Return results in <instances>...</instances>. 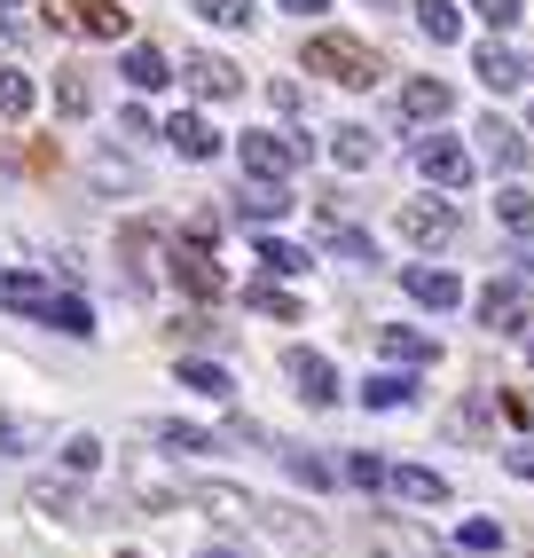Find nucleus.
Here are the masks:
<instances>
[{"instance_id": "2eb2a0df", "label": "nucleus", "mask_w": 534, "mask_h": 558, "mask_svg": "<svg viewBox=\"0 0 534 558\" xmlns=\"http://www.w3.org/2000/svg\"><path fill=\"white\" fill-rule=\"evenodd\" d=\"M472 71H480L487 95H511V87L526 80V56H511L503 40H487V48H472Z\"/></svg>"}, {"instance_id": "603ef678", "label": "nucleus", "mask_w": 534, "mask_h": 558, "mask_svg": "<svg viewBox=\"0 0 534 558\" xmlns=\"http://www.w3.org/2000/svg\"><path fill=\"white\" fill-rule=\"evenodd\" d=\"M377 9H386V0H377Z\"/></svg>"}, {"instance_id": "cd10ccee", "label": "nucleus", "mask_w": 534, "mask_h": 558, "mask_svg": "<svg viewBox=\"0 0 534 558\" xmlns=\"http://www.w3.org/2000/svg\"><path fill=\"white\" fill-rule=\"evenodd\" d=\"M362 401H369V409H409L416 386L401 378V369H377V378H362Z\"/></svg>"}, {"instance_id": "9b49d317", "label": "nucleus", "mask_w": 534, "mask_h": 558, "mask_svg": "<svg viewBox=\"0 0 534 558\" xmlns=\"http://www.w3.org/2000/svg\"><path fill=\"white\" fill-rule=\"evenodd\" d=\"M259 535L267 543H291V550H330L323 519H307L299 504H259Z\"/></svg>"}, {"instance_id": "37998d69", "label": "nucleus", "mask_w": 534, "mask_h": 558, "mask_svg": "<svg viewBox=\"0 0 534 558\" xmlns=\"http://www.w3.org/2000/svg\"><path fill=\"white\" fill-rule=\"evenodd\" d=\"M283 16H323V0H276Z\"/></svg>"}, {"instance_id": "de8ad7c7", "label": "nucleus", "mask_w": 534, "mask_h": 558, "mask_svg": "<svg viewBox=\"0 0 534 558\" xmlns=\"http://www.w3.org/2000/svg\"><path fill=\"white\" fill-rule=\"evenodd\" d=\"M526 362H534V339H526Z\"/></svg>"}, {"instance_id": "b1692460", "label": "nucleus", "mask_w": 534, "mask_h": 558, "mask_svg": "<svg viewBox=\"0 0 534 558\" xmlns=\"http://www.w3.org/2000/svg\"><path fill=\"white\" fill-rule=\"evenodd\" d=\"M330 166H347V173L377 166V134H369V126H338V134H330Z\"/></svg>"}, {"instance_id": "8fccbe9b", "label": "nucleus", "mask_w": 534, "mask_h": 558, "mask_svg": "<svg viewBox=\"0 0 534 558\" xmlns=\"http://www.w3.org/2000/svg\"><path fill=\"white\" fill-rule=\"evenodd\" d=\"M472 558H495V550H472Z\"/></svg>"}, {"instance_id": "0eeeda50", "label": "nucleus", "mask_w": 534, "mask_h": 558, "mask_svg": "<svg viewBox=\"0 0 534 558\" xmlns=\"http://www.w3.org/2000/svg\"><path fill=\"white\" fill-rule=\"evenodd\" d=\"M283 378L299 386L307 409H338V362L315 354V347H283Z\"/></svg>"}, {"instance_id": "79ce46f5", "label": "nucleus", "mask_w": 534, "mask_h": 558, "mask_svg": "<svg viewBox=\"0 0 534 558\" xmlns=\"http://www.w3.org/2000/svg\"><path fill=\"white\" fill-rule=\"evenodd\" d=\"M503 464H511V480H534V440H519V449H503Z\"/></svg>"}, {"instance_id": "aec40b11", "label": "nucleus", "mask_w": 534, "mask_h": 558, "mask_svg": "<svg viewBox=\"0 0 534 558\" xmlns=\"http://www.w3.org/2000/svg\"><path fill=\"white\" fill-rule=\"evenodd\" d=\"M166 142H173L181 158H197V166H205V158L220 150V134H213V126L197 119V110H181V119H166Z\"/></svg>"}, {"instance_id": "5701e85b", "label": "nucleus", "mask_w": 534, "mask_h": 558, "mask_svg": "<svg viewBox=\"0 0 534 558\" xmlns=\"http://www.w3.org/2000/svg\"><path fill=\"white\" fill-rule=\"evenodd\" d=\"M472 134H480V158H487V166H503V173L519 166V126H511V119H480Z\"/></svg>"}, {"instance_id": "3c124183", "label": "nucleus", "mask_w": 534, "mask_h": 558, "mask_svg": "<svg viewBox=\"0 0 534 558\" xmlns=\"http://www.w3.org/2000/svg\"><path fill=\"white\" fill-rule=\"evenodd\" d=\"M0 9H16V0H0Z\"/></svg>"}, {"instance_id": "9d476101", "label": "nucleus", "mask_w": 534, "mask_h": 558, "mask_svg": "<svg viewBox=\"0 0 534 558\" xmlns=\"http://www.w3.org/2000/svg\"><path fill=\"white\" fill-rule=\"evenodd\" d=\"M480 323H487V330H526V323H534V283H526V276L487 283V291H480Z\"/></svg>"}, {"instance_id": "c756f323", "label": "nucleus", "mask_w": 534, "mask_h": 558, "mask_svg": "<svg viewBox=\"0 0 534 558\" xmlns=\"http://www.w3.org/2000/svg\"><path fill=\"white\" fill-rule=\"evenodd\" d=\"M377 347H386L393 362H433L440 347L425 339V330H401V323H386V330H377Z\"/></svg>"}, {"instance_id": "6ab92c4d", "label": "nucleus", "mask_w": 534, "mask_h": 558, "mask_svg": "<svg viewBox=\"0 0 534 558\" xmlns=\"http://www.w3.org/2000/svg\"><path fill=\"white\" fill-rule=\"evenodd\" d=\"M416 9V32H425L433 48H456L464 40V16H456V0H409Z\"/></svg>"}, {"instance_id": "a19ab883", "label": "nucleus", "mask_w": 534, "mask_h": 558, "mask_svg": "<svg viewBox=\"0 0 534 558\" xmlns=\"http://www.w3.org/2000/svg\"><path fill=\"white\" fill-rule=\"evenodd\" d=\"M503 535H495V519H464V550H495Z\"/></svg>"}, {"instance_id": "ea45409f", "label": "nucleus", "mask_w": 534, "mask_h": 558, "mask_svg": "<svg viewBox=\"0 0 534 558\" xmlns=\"http://www.w3.org/2000/svg\"><path fill=\"white\" fill-rule=\"evenodd\" d=\"M480 9V24H495V32H511L519 16H526V0H472Z\"/></svg>"}, {"instance_id": "a878e982", "label": "nucleus", "mask_w": 534, "mask_h": 558, "mask_svg": "<svg viewBox=\"0 0 534 558\" xmlns=\"http://www.w3.org/2000/svg\"><path fill=\"white\" fill-rule=\"evenodd\" d=\"M244 307L252 315H276V323H299V300L276 283V276H259V283H244Z\"/></svg>"}, {"instance_id": "864d4df0", "label": "nucleus", "mask_w": 534, "mask_h": 558, "mask_svg": "<svg viewBox=\"0 0 534 558\" xmlns=\"http://www.w3.org/2000/svg\"><path fill=\"white\" fill-rule=\"evenodd\" d=\"M526 119H534V110H526Z\"/></svg>"}, {"instance_id": "20e7f679", "label": "nucleus", "mask_w": 534, "mask_h": 558, "mask_svg": "<svg viewBox=\"0 0 534 558\" xmlns=\"http://www.w3.org/2000/svg\"><path fill=\"white\" fill-rule=\"evenodd\" d=\"M409 158H416V173H425V181H440V190H472V166H480L456 134H416Z\"/></svg>"}, {"instance_id": "f3484780", "label": "nucleus", "mask_w": 534, "mask_h": 558, "mask_svg": "<svg viewBox=\"0 0 534 558\" xmlns=\"http://www.w3.org/2000/svg\"><path fill=\"white\" fill-rule=\"evenodd\" d=\"M32 504H40L48 519H63V527H95V519H102V511H95L87 496H71L63 480H40V488H32Z\"/></svg>"}, {"instance_id": "f8f14e48", "label": "nucleus", "mask_w": 534, "mask_h": 558, "mask_svg": "<svg viewBox=\"0 0 534 558\" xmlns=\"http://www.w3.org/2000/svg\"><path fill=\"white\" fill-rule=\"evenodd\" d=\"M448 80H401V102H393V119L401 126H433V119H448Z\"/></svg>"}, {"instance_id": "e433bc0d", "label": "nucleus", "mask_w": 534, "mask_h": 558, "mask_svg": "<svg viewBox=\"0 0 534 558\" xmlns=\"http://www.w3.org/2000/svg\"><path fill=\"white\" fill-rule=\"evenodd\" d=\"M95 181H102V190H126V197H134V190H142V173H134V166H126V158H110V150H102V158H95Z\"/></svg>"}, {"instance_id": "58836bf2", "label": "nucleus", "mask_w": 534, "mask_h": 558, "mask_svg": "<svg viewBox=\"0 0 534 558\" xmlns=\"http://www.w3.org/2000/svg\"><path fill=\"white\" fill-rule=\"evenodd\" d=\"M63 464H71V472H95V464H102V440H95V433H71V440H63Z\"/></svg>"}, {"instance_id": "72a5a7b5", "label": "nucleus", "mask_w": 534, "mask_h": 558, "mask_svg": "<svg viewBox=\"0 0 534 558\" xmlns=\"http://www.w3.org/2000/svg\"><path fill=\"white\" fill-rule=\"evenodd\" d=\"M56 110H63V119H87V110H95L87 71H63V80H56Z\"/></svg>"}, {"instance_id": "49530a36", "label": "nucleus", "mask_w": 534, "mask_h": 558, "mask_svg": "<svg viewBox=\"0 0 534 558\" xmlns=\"http://www.w3.org/2000/svg\"><path fill=\"white\" fill-rule=\"evenodd\" d=\"M526 276H534V252H526Z\"/></svg>"}, {"instance_id": "412c9836", "label": "nucleus", "mask_w": 534, "mask_h": 558, "mask_svg": "<svg viewBox=\"0 0 534 558\" xmlns=\"http://www.w3.org/2000/svg\"><path fill=\"white\" fill-rule=\"evenodd\" d=\"M149 440H166L173 457H213V449H220L205 425H181V417H158V425H149Z\"/></svg>"}, {"instance_id": "393cba45", "label": "nucleus", "mask_w": 534, "mask_h": 558, "mask_svg": "<svg viewBox=\"0 0 534 558\" xmlns=\"http://www.w3.org/2000/svg\"><path fill=\"white\" fill-rule=\"evenodd\" d=\"M173 378H181L189 393H205V401H236V378H228V369H220V362H181V369H173Z\"/></svg>"}, {"instance_id": "4468645a", "label": "nucleus", "mask_w": 534, "mask_h": 558, "mask_svg": "<svg viewBox=\"0 0 534 558\" xmlns=\"http://www.w3.org/2000/svg\"><path fill=\"white\" fill-rule=\"evenodd\" d=\"M401 291L416 307H433V315H448V307H464V283H456L448 268H401Z\"/></svg>"}, {"instance_id": "dca6fc26", "label": "nucleus", "mask_w": 534, "mask_h": 558, "mask_svg": "<svg viewBox=\"0 0 534 558\" xmlns=\"http://www.w3.org/2000/svg\"><path fill=\"white\" fill-rule=\"evenodd\" d=\"M189 504L213 511V519H259V496H244L236 480H197V488H189Z\"/></svg>"}, {"instance_id": "c9c22d12", "label": "nucleus", "mask_w": 534, "mask_h": 558, "mask_svg": "<svg viewBox=\"0 0 534 558\" xmlns=\"http://www.w3.org/2000/svg\"><path fill=\"white\" fill-rule=\"evenodd\" d=\"M347 480H354V488H393V464L362 449V457H347Z\"/></svg>"}, {"instance_id": "2f4dec72", "label": "nucleus", "mask_w": 534, "mask_h": 558, "mask_svg": "<svg viewBox=\"0 0 534 558\" xmlns=\"http://www.w3.org/2000/svg\"><path fill=\"white\" fill-rule=\"evenodd\" d=\"M32 102H40V87H32L16 63H0V119H24Z\"/></svg>"}, {"instance_id": "09e8293b", "label": "nucleus", "mask_w": 534, "mask_h": 558, "mask_svg": "<svg viewBox=\"0 0 534 558\" xmlns=\"http://www.w3.org/2000/svg\"><path fill=\"white\" fill-rule=\"evenodd\" d=\"M119 558H142V550H119Z\"/></svg>"}, {"instance_id": "39448f33", "label": "nucleus", "mask_w": 534, "mask_h": 558, "mask_svg": "<svg viewBox=\"0 0 534 558\" xmlns=\"http://www.w3.org/2000/svg\"><path fill=\"white\" fill-rule=\"evenodd\" d=\"M48 24L80 32V40H126V32H134V16L110 9V0H48Z\"/></svg>"}, {"instance_id": "f704fd0d", "label": "nucleus", "mask_w": 534, "mask_h": 558, "mask_svg": "<svg viewBox=\"0 0 534 558\" xmlns=\"http://www.w3.org/2000/svg\"><path fill=\"white\" fill-rule=\"evenodd\" d=\"M495 213H503V229H511V236H534V197L519 190V181H511L503 197H495Z\"/></svg>"}, {"instance_id": "c85d7f7f", "label": "nucleus", "mask_w": 534, "mask_h": 558, "mask_svg": "<svg viewBox=\"0 0 534 558\" xmlns=\"http://www.w3.org/2000/svg\"><path fill=\"white\" fill-rule=\"evenodd\" d=\"M323 244H330L338 259H354V268H369V259H377V244H369L362 229H338V213H323Z\"/></svg>"}, {"instance_id": "a211bd4d", "label": "nucleus", "mask_w": 534, "mask_h": 558, "mask_svg": "<svg viewBox=\"0 0 534 558\" xmlns=\"http://www.w3.org/2000/svg\"><path fill=\"white\" fill-rule=\"evenodd\" d=\"M276 457H283V472L299 480V488H338V464L315 457V449H299V440H276Z\"/></svg>"}, {"instance_id": "423d86ee", "label": "nucleus", "mask_w": 534, "mask_h": 558, "mask_svg": "<svg viewBox=\"0 0 534 558\" xmlns=\"http://www.w3.org/2000/svg\"><path fill=\"white\" fill-rule=\"evenodd\" d=\"M166 276L189 291V300H220V291H228V276H220V259H213L205 236H181V244L166 252Z\"/></svg>"}, {"instance_id": "4be33fe9", "label": "nucleus", "mask_w": 534, "mask_h": 558, "mask_svg": "<svg viewBox=\"0 0 534 558\" xmlns=\"http://www.w3.org/2000/svg\"><path fill=\"white\" fill-rule=\"evenodd\" d=\"M393 496L401 504H448V480L425 472V464H393Z\"/></svg>"}, {"instance_id": "ddd939ff", "label": "nucleus", "mask_w": 534, "mask_h": 558, "mask_svg": "<svg viewBox=\"0 0 534 558\" xmlns=\"http://www.w3.org/2000/svg\"><path fill=\"white\" fill-rule=\"evenodd\" d=\"M181 71H189V87H197L205 102H236V95H244V71L228 63V56H189Z\"/></svg>"}, {"instance_id": "4c0bfd02", "label": "nucleus", "mask_w": 534, "mask_h": 558, "mask_svg": "<svg viewBox=\"0 0 534 558\" xmlns=\"http://www.w3.org/2000/svg\"><path fill=\"white\" fill-rule=\"evenodd\" d=\"M197 16H205V24H228V32H236V24H252V0H197Z\"/></svg>"}, {"instance_id": "1a4fd4ad", "label": "nucleus", "mask_w": 534, "mask_h": 558, "mask_svg": "<svg viewBox=\"0 0 534 558\" xmlns=\"http://www.w3.org/2000/svg\"><path fill=\"white\" fill-rule=\"evenodd\" d=\"M236 150H244L252 181H291V166L307 158V142H299V134H276V126H267V134H244Z\"/></svg>"}, {"instance_id": "a18cd8bd", "label": "nucleus", "mask_w": 534, "mask_h": 558, "mask_svg": "<svg viewBox=\"0 0 534 558\" xmlns=\"http://www.w3.org/2000/svg\"><path fill=\"white\" fill-rule=\"evenodd\" d=\"M0 48H9V24H0Z\"/></svg>"}, {"instance_id": "7ed1b4c3", "label": "nucleus", "mask_w": 534, "mask_h": 558, "mask_svg": "<svg viewBox=\"0 0 534 558\" xmlns=\"http://www.w3.org/2000/svg\"><path fill=\"white\" fill-rule=\"evenodd\" d=\"M401 236L425 244V252H456V244H464V205H448V197H409V205H401Z\"/></svg>"}, {"instance_id": "bb28decb", "label": "nucleus", "mask_w": 534, "mask_h": 558, "mask_svg": "<svg viewBox=\"0 0 534 558\" xmlns=\"http://www.w3.org/2000/svg\"><path fill=\"white\" fill-rule=\"evenodd\" d=\"M236 213L244 220H283L291 213V190H283V181H252V190L236 197Z\"/></svg>"}, {"instance_id": "f257e3e1", "label": "nucleus", "mask_w": 534, "mask_h": 558, "mask_svg": "<svg viewBox=\"0 0 534 558\" xmlns=\"http://www.w3.org/2000/svg\"><path fill=\"white\" fill-rule=\"evenodd\" d=\"M0 307L9 315H32V323H48V330H63V339H95V307L80 300V291H63V283H48V276H0Z\"/></svg>"}, {"instance_id": "c03bdc74", "label": "nucleus", "mask_w": 534, "mask_h": 558, "mask_svg": "<svg viewBox=\"0 0 534 558\" xmlns=\"http://www.w3.org/2000/svg\"><path fill=\"white\" fill-rule=\"evenodd\" d=\"M205 558H236V550H205Z\"/></svg>"}, {"instance_id": "7c9ffc66", "label": "nucleus", "mask_w": 534, "mask_h": 558, "mask_svg": "<svg viewBox=\"0 0 534 558\" xmlns=\"http://www.w3.org/2000/svg\"><path fill=\"white\" fill-rule=\"evenodd\" d=\"M126 80H134L142 95H158V87L173 80V63H166L158 48H126Z\"/></svg>"}, {"instance_id": "473e14b6", "label": "nucleus", "mask_w": 534, "mask_h": 558, "mask_svg": "<svg viewBox=\"0 0 534 558\" xmlns=\"http://www.w3.org/2000/svg\"><path fill=\"white\" fill-rule=\"evenodd\" d=\"M259 259H267V276H307L315 259L299 252V244H283V236H259Z\"/></svg>"}, {"instance_id": "f03ea898", "label": "nucleus", "mask_w": 534, "mask_h": 558, "mask_svg": "<svg viewBox=\"0 0 534 558\" xmlns=\"http://www.w3.org/2000/svg\"><path fill=\"white\" fill-rule=\"evenodd\" d=\"M307 71H323L330 87H377L386 80V63H377V48H362V40H338V32H323V40H307V56H299Z\"/></svg>"}, {"instance_id": "6e6552de", "label": "nucleus", "mask_w": 534, "mask_h": 558, "mask_svg": "<svg viewBox=\"0 0 534 558\" xmlns=\"http://www.w3.org/2000/svg\"><path fill=\"white\" fill-rule=\"evenodd\" d=\"M362 535L377 558H440V535H425L416 519H386V511H369L362 519Z\"/></svg>"}]
</instances>
